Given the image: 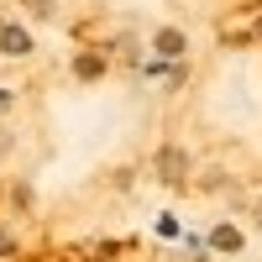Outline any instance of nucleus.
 <instances>
[{
	"label": "nucleus",
	"mask_w": 262,
	"mask_h": 262,
	"mask_svg": "<svg viewBox=\"0 0 262 262\" xmlns=\"http://www.w3.org/2000/svg\"><path fill=\"white\" fill-rule=\"evenodd\" d=\"M215 247H226V252H231V247H242V236H236L231 226H221V236H215Z\"/></svg>",
	"instance_id": "obj_1"
}]
</instances>
